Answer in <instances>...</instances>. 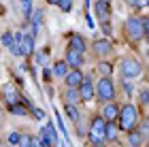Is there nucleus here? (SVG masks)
I'll use <instances>...</instances> for the list:
<instances>
[{
  "mask_svg": "<svg viewBox=\"0 0 149 147\" xmlns=\"http://www.w3.org/2000/svg\"><path fill=\"white\" fill-rule=\"evenodd\" d=\"M136 124H139V109L134 105H124L119 109V128L130 132L136 128Z\"/></svg>",
  "mask_w": 149,
  "mask_h": 147,
  "instance_id": "nucleus-1",
  "label": "nucleus"
},
{
  "mask_svg": "<svg viewBox=\"0 0 149 147\" xmlns=\"http://www.w3.org/2000/svg\"><path fill=\"white\" fill-rule=\"evenodd\" d=\"M94 96H96L100 102H111V100L115 98V85L111 81V77L98 79L96 88H94Z\"/></svg>",
  "mask_w": 149,
  "mask_h": 147,
  "instance_id": "nucleus-2",
  "label": "nucleus"
},
{
  "mask_svg": "<svg viewBox=\"0 0 149 147\" xmlns=\"http://www.w3.org/2000/svg\"><path fill=\"white\" fill-rule=\"evenodd\" d=\"M121 75H124V79H136L143 75V66H141V62L136 58H124L121 60Z\"/></svg>",
  "mask_w": 149,
  "mask_h": 147,
  "instance_id": "nucleus-3",
  "label": "nucleus"
},
{
  "mask_svg": "<svg viewBox=\"0 0 149 147\" xmlns=\"http://www.w3.org/2000/svg\"><path fill=\"white\" fill-rule=\"evenodd\" d=\"M147 34L145 32V28H143V24H141V19H136V17H130L126 22V36L130 38V41H141V38H143Z\"/></svg>",
  "mask_w": 149,
  "mask_h": 147,
  "instance_id": "nucleus-4",
  "label": "nucleus"
},
{
  "mask_svg": "<svg viewBox=\"0 0 149 147\" xmlns=\"http://www.w3.org/2000/svg\"><path fill=\"white\" fill-rule=\"evenodd\" d=\"M13 43L19 45L22 56H30V53L34 51V36H32V32H26V34H15Z\"/></svg>",
  "mask_w": 149,
  "mask_h": 147,
  "instance_id": "nucleus-5",
  "label": "nucleus"
},
{
  "mask_svg": "<svg viewBox=\"0 0 149 147\" xmlns=\"http://www.w3.org/2000/svg\"><path fill=\"white\" fill-rule=\"evenodd\" d=\"M104 119L102 117H96L92 122V126H90V132H87V134H90V141H92V145L94 143H102L104 141Z\"/></svg>",
  "mask_w": 149,
  "mask_h": 147,
  "instance_id": "nucleus-6",
  "label": "nucleus"
},
{
  "mask_svg": "<svg viewBox=\"0 0 149 147\" xmlns=\"http://www.w3.org/2000/svg\"><path fill=\"white\" fill-rule=\"evenodd\" d=\"M40 145L43 147H53L58 143V134H56V128H53V124L49 122L47 126H43V130H40Z\"/></svg>",
  "mask_w": 149,
  "mask_h": 147,
  "instance_id": "nucleus-7",
  "label": "nucleus"
},
{
  "mask_svg": "<svg viewBox=\"0 0 149 147\" xmlns=\"http://www.w3.org/2000/svg\"><path fill=\"white\" fill-rule=\"evenodd\" d=\"M77 88H79V90H77V92H79V98L83 100V102H90V100L94 98V85H92V81H90V77H83Z\"/></svg>",
  "mask_w": 149,
  "mask_h": 147,
  "instance_id": "nucleus-8",
  "label": "nucleus"
},
{
  "mask_svg": "<svg viewBox=\"0 0 149 147\" xmlns=\"http://www.w3.org/2000/svg\"><path fill=\"white\" fill-rule=\"evenodd\" d=\"M94 11H96V17L100 19V24H109V17H111V6L107 0H96V6H94Z\"/></svg>",
  "mask_w": 149,
  "mask_h": 147,
  "instance_id": "nucleus-9",
  "label": "nucleus"
},
{
  "mask_svg": "<svg viewBox=\"0 0 149 147\" xmlns=\"http://www.w3.org/2000/svg\"><path fill=\"white\" fill-rule=\"evenodd\" d=\"M83 60L85 58H83L81 51H74V49L68 47V51H66V60H64V62L68 64V68H79V66L83 64Z\"/></svg>",
  "mask_w": 149,
  "mask_h": 147,
  "instance_id": "nucleus-10",
  "label": "nucleus"
},
{
  "mask_svg": "<svg viewBox=\"0 0 149 147\" xmlns=\"http://www.w3.org/2000/svg\"><path fill=\"white\" fill-rule=\"evenodd\" d=\"M117 117H119V107L115 102H109L102 109V119L104 122H117Z\"/></svg>",
  "mask_w": 149,
  "mask_h": 147,
  "instance_id": "nucleus-11",
  "label": "nucleus"
},
{
  "mask_svg": "<svg viewBox=\"0 0 149 147\" xmlns=\"http://www.w3.org/2000/svg\"><path fill=\"white\" fill-rule=\"evenodd\" d=\"M64 79H66V85H68V88H77L81 83V79H83V75H81L79 68H72V70H68L64 75Z\"/></svg>",
  "mask_w": 149,
  "mask_h": 147,
  "instance_id": "nucleus-12",
  "label": "nucleus"
},
{
  "mask_svg": "<svg viewBox=\"0 0 149 147\" xmlns=\"http://www.w3.org/2000/svg\"><path fill=\"white\" fill-rule=\"evenodd\" d=\"M2 94H4V100L9 102V107H11V105H17L19 100H22L19 92H17L15 88H13V85H4V92H2Z\"/></svg>",
  "mask_w": 149,
  "mask_h": 147,
  "instance_id": "nucleus-13",
  "label": "nucleus"
},
{
  "mask_svg": "<svg viewBox=\"0 0 149 147\" xmlns=\"http://www.w3.org/2000/svg\"><path fill=\"white\" fill-rule=\"evenodd\" d=\"M119 134V126L115 122H107L104 124V141H117Z\"/></svg>",
  "mask_w": 149,
  "mask_h": 147,
  "instance_id": "nucleus-14",
  "label": "nucleus"
},
{
  "mask_svg": "<svg viewBox=\"0 0 149 147\" xmlns=\"http://www.w3.org/2000/svg\"><path fill=\"white\" fill-rule=\"evenodd\" d=\"M94 51H96L98 56H107V53L113 51V45L109 41H104V38H98V41L94 43Z\"/></svg>",
  "mask_w": 149,
  "mask_h": 147,
  "instance_id": "nucleus-15",
  "label": "nucleus"
},
{
  "mask_svg": "<svg viewBox=\"0 0 149 147\" xmlns=\"http://www.w3.org/2000/svg\"><path fill=\"white\" fill-rule=\"evenodd\" d=\"M143 139H145V137L141 134L136 128L128 132V143H130V147H141V145H143Z\"/></svg>",
  "mask_w": 149,
  "mask_h": 147,
  "instance_id": "nucleus-16",
  "label": "nucleus"
},
{
  "mask_svg": "<svg viewBox=\"0 0 149 147\" xmlns=\"http://www.w3.org/2000/svg\"><path fill=\"white\" fill-rule=\"evenodd\" d=\"M68 70H70V68H68V64H66L64 60H60V62H56V66H53L51 75H56V77H64Z\"/></svg>",
  "mask_w": 149,
  "mask_h": 147,
  "instance_id": "nucleus-17",
  "label": "nucleus"
},
{
  "mask_svg": "<svg viewBox=\"0 0 149 147\" xmlns=\"http://www.w3.org/2000/svg\"><path fill=\"white\" fill-rule=\"evenodd\" d=\"M70 49H74V51H81V53H83V51H85V41H83L81 36L72 34V36H70Z\"/></svg>",
  "mask_w": 149,
  "mask_h": 147,
  "instance_id": "nucleus-18",
  "label": "nucleus"
},
{
  "mask_svg": "<svg viewBox=\"0 0 149 147\" xmlns=\"http://www.w3.org/2000/svg\"><path fill=\"white\" fill-rule=\"evenodd\" d=\"M30 19H32V36H34L36 30L40 28V22H43V11H34Z\"/></svg>",
  "mask_w": 149,
  "mask_h": 147,
  "instance_id": "nucleus-19",
  "label": "nucleus"
},
{
  "mask_svg": "<svg viewBox=\"0 0 149 147\" xmlns=\"http://www.w3.org/2000/svg\"><path fill=\"white\" fill-rule=\"evenodd\" d=\"M19 6H22V13L26 19L32 17V0H19Z\"/></svg>",
  "mask_w": 149,
  "mask_h": 147,
  "instance_id": "nucleus-20",
  "label": "nucleus"
},
{
  "mask_svg": "<svg viewBox=\"0 0 149 147\" xmlns=\"http://www.w3.org/2000/svg\"><path fill=\"white\" fill-rule=\"evenodd\" d=\"M79 92H77V88H68V92H66V102L68 105H77L79 102Z\"/></svg>",
  "mask_w": 149,
  "mask_h": 147,
  "instance_id": "nucleus-21",
  "label": "nucleus"
},
{
  "mask_svg": "<svg viewBox=\"0 0 149 147\" xmlns=\"http://www.w3.org/2000/svg\"><path fill=\"white\" fill-rule=\"evenodd\" d=\"M64 109H66V113H68V117L72 119V122H79V111H77V107H74V105H68V102H66Z\"/></svg>",
  "mask_w": 149,
  "mask_h": 147,
  "instance_id": "nucleus-22",
  "label": "nucleus"
},
{
  "mask_svg": "<svg viewBox=\"0 0 149 147\" xmlns=\"http://www.w3.org/2000/svg\"><path fill=\"white\" fill-rule=\"evenodd\" d=\"M98 72H100L102 77H109L111 72H113V66H111L109 62H100V64H98Z\"/></svg>",
  "mask_w": 149,
  "mask_h": 147,
  "instance_id": "nucleus-23",
  "label": "nucleus"
},
{
  "mask_svg": "<svg viewBox=\"0 0 149 147\" xmlns=\"http://www.w3.org/2000/svg\"><path fill=\"white\" fill-rule=\"evenodd\" d=\"M11 113H13V115H22V117H24V115H28L26 107H22L19 102H17V105H11Z\"/></svg>",
  "mask_w": 149,
  "mask_h": 147,
  "instance_id": "nucleus-24",
  "label": "nucleus"
},
{
  "mask_svg": "<svg viewBox=\"0 0 149 147\" xmlns=\"http://www.w3.org/2000/svg\"><path fill=\"white\" fill-rule=\"evenodd\" d=\"M19 141H22V134H19V132H11V134H9V145L17 147V145H19Z\"/></svg>",
  "mask_w": 149,
  "mask_h": 147,
  "instance_id": "nucleus-25",
  "label": "nucleus"
},
{
  "mask_svg": "<svg viewBox=\"0 0 149 147\" xmlns=\"http://www.w3.org/2000/svg\"><path fill=\"white\" fill-rule=\"evenodd\" d=\"M2 45H4V47H11V45H13V34H11V32H4V34H2Z\"/></svg>",
  "mask_w": 149,
  "mask_h": 147,
  "instance_id": "nucleus-26",
  "label": "nucleus"
},
{
  "mask_svg": "<svg viewBox=\"0 0 149 147\" xmlns=\"http://www.w3.org/2000/svg\"><path fill=\"white\" fill-rule=\"evenodd\" d=\"M124 90H126V94H128V96H132V94H134V85L130 83V79H124Z\"/></svg>",
  "mask_w": 149,
  "mask_h": 147,
  "instance_id": "nucleus-27",
  "label": "nucleus"
},
{
  "mask_svg": "<svg viewBox=\"0 0 149 147\" xmlns=\"http://www.w3.org/2000/svg\"><path fill=\"white\" fill-rule=\"evenodd\" d=\"M58 6H60V9H62L64 13H68V11L72 9V6H70V0H60V2H58Z\"/></svg>",
  "mask_w": 149,
  "mask_h": 147,
  "instance_id": "nucleus-28",
  "label": "nucleus"
},
{
  "mask_svg": "<svg viewBox=\"0 0 149 147\" xmlns=\"http://www.w3.org/2000/svg\"><path fill=\"white\" fill-rule=\"evenodd\" d=\"M56 122H58V126H60V130H62L64 134H66V126H64V122H62V115H60V113H56Z\"/></svg>",
  "mask_w": 149,
  "mask_h": 147,
  "instance_id": "nucleus-29",
  "label": "nucleus"
},
{
  "mask_svg": "<svg viewBox=\"0 0 149 147\" xmlns=\"http://www.w3.org/2000/svg\"><path fill=\"white\" fill-rule=\"evenodd\" d=\"M17 147H30V137H22V141H19Z\"/></svg>",
  "mask_w": 149,
  "mask_h": 147,
  "instance_id": "nucleus-30",
  "label": "nucleus"
},
{
  "mask_svg": "<svg viewBox=\"0 0 149 147\" xmlns=\"http://www.w3.org/2000/svg\"><path fill=\"white\" fill-rule=\"evenodd\" d=\"M30 147H43V145H40L38 139H32V137H30Z\"/></svg>",
  "mask_w": 149,
  "mask_h": 147,
  "instance_id": "nucleus-31",
  "label": "nucleus"
},
{
  "mask_svg": "<svg viewBox=\"0 0 149 147\" xmlns=\"http://www.w3.org/2000/svg\"><path fill=\"white\" fill-rule=\"evenodd\" d=\"M141 102L147 105V90H141Z\"/></svg>",
  "mask_w": 149,
  "mask_h": 147,
  "instance_id": "nucleus-32",
  "label": "nucleus"
},
{
  "mask_svg": "<svg viewBox=\"0 0 149 147\" xmlns=\"http://www.w3.org/2000/svg\"><path fill=\"white\" fill-rule=\"evenodd\" d=\"M32 111H34V115H36L38 119H43V117H45V113H43V111H40V109H32Z\"/></svg>",
  "mask_w": 149,
  "mask_h": 147,
  "instance_id": "nucleus-33",
  "label": "nucleus"
},
{
  "mask_svg": "<svg viewBox=\"0 0 149 147\" xmlns=\"http://www.w3.org/2000/svg\"><path fill=\"white\" fill-rule=\"evenodd\" d=\"M126 2H128V4H130V6H132V9H139V0H126Z\"/></svg>",
  "mask_w": 149,
  "mask_h": 147,
  "instance_id": "nucleus-34",
  "label": "nucleus"
},
{
  "mask_svg": "<svg viewBox=\"0 0 149 147\" xmlns=\"http://www.w3.org/2000/svg\"><path fill=\"white\" fill-rule=\"evenodd\" d=\"M43 75H45V81H49V77H51V70H49V68H45V70H43Z\"/></svg>",
  "mask_w": 149,
  "mask_h": 147,
  "instance_id": "nucleus-35",
  "label": "nucleus"
},
{
  "mask_svg": "<svg viewBox=\"0 0 149 147\" xmlns=\"http://www.w3.org/2000/svg\"><path fill=\"white\" fill-rule=\"evenodd\" d=\"M62 147H70V143H68V139H66V141H62Z\"/></svg>",
  "mask_w": 149,
  "mask_h": 147,
  "instance_id": "nucleus-36",
  "label": "nucleus"
},
{
  "mask_svg": "<svg viewBox=\"0 0 149 147\" xmlns=\"http://www.w3.org/2000/svg\"><path fill=\"white\" fill-rule=\"evenodd\" d=\"M92 147H104V143H94Z\"/></svg>",
  "mask_w": 149,
  "mask_h": 147,
  "instance_id": "nucleus-37",
  "label": "nucleus"
},
{
  "mask_svg": "<svg viewBox=\"0 0 149 147\" xmlns=\"http://www.w3.org/2000/svg\"><path fill=\"white\" fill-rule=\"evenodd\" d=\"M49 2H51V4H58V2H60V0H49Z\"/></svg>",
  "mask_w": 149,
  "mask_h": 147,
  "instance_id": "nucleus-38",
  "label": "nucleus"
}]
</instances>
